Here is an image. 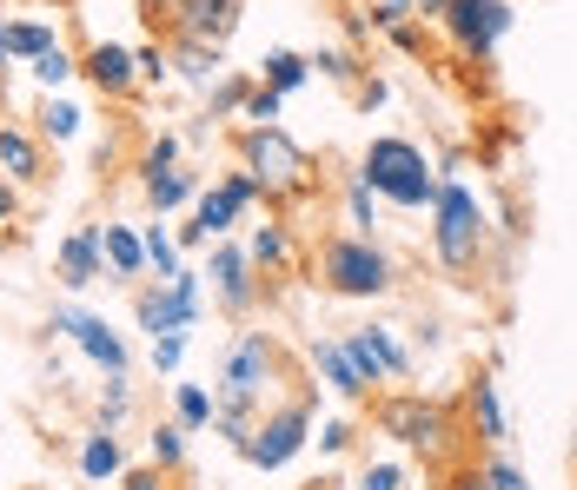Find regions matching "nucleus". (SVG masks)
Segmentation results:
<instances>
[{
  "mask_svg": "<svg viewBox=\"0 0 577 490\" xmlns=\"http://www.w3.org/2000/svg\"><path fill=\"white\" fill-rule=\"evenodd\" d=\"M359 179H365L379 199L405 206V212H419V206H432V199H439L432 159H425L412 139H372V146H365V166H359Z\"/></svg>",
  "mask_w": 577,
  "mask_h": 490,
  "instance_id": "1",
  "label": "nucleus"
},
{
  "mask_svg": "<svg viewBox=\"0 0 577 490\" xmlns=\"http://www.w3.org/2000/svg\"><path fill=\"white\" fill-rule=\"evenodd\" d=\"M319 279H326V292H339V299H379V292H392V259H385L365 232H339V239H326V252H319Z\"/></svg>",
  "mask_w": 577,
  "mask_h": 490,
  "instance_id": "2",
  "label": "nucleus"
},
{
  "mask_svg": "<svg viewBox=\"0 0 577 490\" xmlns=\"http://www.w3.org/2000/svg\"><path fill=\"white\" fill-rule=\"evenodd\" d=\"M432 219H439V226H432L439 265H445V272H472V265H478V246H485V212H478L472 186L445 179L439 199H432Z\"/></svg>",
  "mask_w": 577,
  "mask_h": 490,
  "instance_id": "3",
  "label": "nucleus"
},
{
  "mask_svg": "<svg viewBox=\"0 0 577 490\" xmlns=\"http://www.w3.org/2000/svg\"><path fill=\"white\" fill-rule=\"evenodd\" d=\"M246 166H253V179L266 186V192H306V153L279 133V126H253L246 133Z\"/></svg>",
  "mask_w": 577,
  "mask_h": 490,
  "instance_id": "4",
  "label": "nucleus"
},
{
  "mask_svg": "<svg viewBox=\"0 0 577 490\" xmlns=\"http://www.w3.org/2000/svg\"><path fill=\"white\" fill-rule=\"evenodd\" d=\"M193 319H199V272L179 265L159 292H140V332H153V338H186Z\"/></svg>",
  "mask_w": 577,
  "mask_h": 490,
  "instance_id": "5",
  "label": "nucleus"
},
{
  "mask_svg": "<svg viewBox=\"0 0 577 490\" xmlns=\"http://www.w3.org/2000/svg\"><path fill=\"white\" fill-rule=\"evenodd\" d=\"M306 431H312V398H299V405H286V411H272L266 425H253V438H246L239 451H246V465L279 471V465H292V458H299Z\"/></svg>",
  "mask_w": 577,
  "mask_h": 490,
  "instance_id": "6",
  "label": "nucleus"
},
{
  "mask_svg": "<svg viewBox=\"0 0 577 490\" xmlns=\"http://www.w3.org/2000/svg\"><path fill=\"white\" fill-rule=\"evenodd\" d=\"M439 20L452 27V40H458L465 53H492V46L512 33V0H452Z\"/></svg>",
  "mask_w": 577,
  "mask_h": 490,
  "instance_id": "7",
  "label": "nucleus"
},
{
  "mask_svg": "<svg viewBox=\"0 0 577 490\" xmlns=\"http://www.w3.org/2000/svg\"><path fill=\"white\" fill-rule=\"evenodd\" d=\"M53 332H66L93 365H106V378H126V338L106 325V319H93V312H73V305H60L53 312Z\"/></svg>",
  "mask_w": 577,
  "mask_h": 490,
  "instance_id": "8",
  "label": "nucleus"
},
{
  "mask_svg": "<svg viewBox=\"0 0 577 490\" xmlns=\"http://www.w3.org/2000/svg\"><path fill=\"white\" fill-rule=\"evenodd\" d=\"M379 431L399 438V445H412V451H439L445 445V411L425 405V398H385L379 405Z\"/></svg>",
  "mask_w": 577,
  "mask_h": 490,
  "instance_id": "9",
  "label": "nucleus"
},
{
  "mask_svg": "<svg viewBox=\"0 0 577 490\" xmlns=\"http://www.w3.org/2000/svg\"><path fill=\"white\" fill-rule=\"evenodd\" d=\"M206 279H213V292H219V305H226V312H253L259 285H253V259H246L239 246H213Z\"/></svg>",
  "mask_w": 577,
  "mask_h": 490,
  "instance_id": "10",
  "label": "nucleus"
},
{
  "mask_svg": "<svg viewBox=\"0 0 577 490\" xmlns=\"http://www.w3.org/2000/svg\"><path fill=\"white\" fill-rule=\"evenodd\" d=\"M80 73H86L100 93H126V86L140 80V73H133V53H126V46H113V40H100V46L80 60Z\"/></svg>",
  "mask_w": 577,
  "mask_h": 490,
  "instance_id": "11",
  "label": "nucleus"
},
{
  "mask_svg": "<svg viewBox=\"0 0 577 490\" xmlns=\"http://www.w3.org/2000/svg\"><path fill=\"white\" fill-rule=\"evenodd\" d=\"M100 279V226H86V232H73V239H60V285H93Z\"/></svg>",
  "mask_w": 577,
  "mask_h": 490,
  "instance_id": "12",
  "label": "nucleus"
},
{
  "mask_svg": "<svg viewBox=\"0 0 577 490\" xmlns=\"http://www.w3.org/2000/svg\"><path fill=\"white\" fill-rule=\"evenodd\" d=\"M239 219V199L219 186V192H199V206H193V226H186V246H206V239H219L226 226Z\"/></svg>",
  "mask_w": 577,
  "mask_h": 490,
  "instance_id": "13",
  "label": "nucleus"
},
{
  "mask_svg": "<svg viewBox=\"0 0 577 490\" xmlns=\"http://www.w3.org/2000/svg\"><path fill=\"white\" fill-rule=\"evenodd\" d=\"M100 259L113 265V279H140L146 272V252H140V239L126 226H100Z\"/></svg>",
  "mask_w": 577,
  "mask_h": 490,
  "instance_id": "14",
  "label": "nucleus"
},
{
  "mask_svg": "<svg viewBox=\"0 0 577 490\" xmlns=\"http://www.w3.org/2000/svg\"><path fill=\"white\" fill-rule=\"evenodd\" d=\"M0 173H7V179H20V186H33V179H40V146H33L20 126H0Z\"/></svg>",
  "mask_w": 577,
  "mask_h": 490,
  "instance_id": "15",
  "label": "nucleus"
},
{
  "mask_svg": "<svg viewBox=\"0 0 577 490\" xmlns=\"http://www.w3.org/2000/svg\"><path fill=\"white\" fill-rule=\"evenodd\" d=\"M312 365L326 372V385H332L339 398H365V378L352 372V358H346V345H326V338H319V345H312Z\"/></svg>",
  "mask_w": 577,
  "mask_h": 490,
  "instance_id": "16",
  "label": "nucleus"
},
{
  "mask_svg": "<svg viewBox=\"0 0 577 490\" xmlns=\"http://www.w3.org/2000/svg\"><path fill=\"white\" fill-rule=\"evenodd\" d=\"M47 46H60L47 20H7V60H40Z\"/></svg>",
  "mask_w": 577,
  "mask_h": 490,
  "instance_id": "17",
  "label": "nucleus"
},
{
  "mask_svg": "<svg viewBox=\"0 0 577 490\" xmlns=\"http://www.w3.org/2000/svg\"><path fill=\"white\" fill-rule=\"evenodd\" d=\"M173 411H179L173 418L179 431H199V425H213V392L206 385H173Z\"/></svg>",
  "mask_w": 577,
  "mask_h": 490,
  "instance_id": "18",
  "label": "nucleus"
},
{
  "mask_svg": "<svg viewBox=\"0 0 577 490\" xmlns=\"http://www.w3.org/2000/svg\"><path fill=\"white\" fill-rule=\"evenodd\" d=\"M472 411H478L485 445H505V405H498V385H492V378H478V385H472Z\"/></svg>",
  "mask_w": 577,
  "mask_h": 490,
  "instance_id": "19",
  "label": "nucleus"
},
{
  "mask_svg": "<svg viewBox=\"0 0 577 490\" xmlns=\"http://www.w3.org/2000/svg\"><path fill=\"white\" fill-rule=\"evenodd\" d=\"M199 192V173H146V199L166 212V206H179V199H193Z\"/></svg>",
  "mask_w": 577,
  "mask_h": 490,
  "instance_id": "20",
  "label": "nucleus"
},
{
  "mask_svg": "<svg viewBox=\"0 0 577 490\" xmlns=\"http://www.w3.org/2000/svg\"><path fill=\"white\" fill-rule=\"evenodd\" d=\"M80 471H86L93 484H100V478H113V471H120V438H113V431H93V438H86V451H80Z\"/></svg>",
  "mask_w": 577,
  "mask_h": 490,
  "instance_id": "21",
  "label": "nucleus"
},
{
  "mask_svg": "<svg viewBox=\"0 0 577 490\" xmlns=\"http://www.w3.org/2000/svg\"><path fill=\"white\" fill-rule=\"evenodd\" d=\"M306 80H312V66H306L299 53H286V46L266 53V86H272V93H292V86H306Z\"/></svg>",
  "mask_w": 577,
  "mask_h": 490,
  "instance_id": "22",
  "label": "nucleus"
},
{
  "mask_svg": "<svg viewBox=\"0 0 577 490\" xmlns=\"http://www.w3.org/2000/svg\"><path fill=\"white\" fill-rule=\"evenodd\" d=\"M179 73L199 80V86H213V73H219V46H206V40H179Z\"/></svg>",
  "mask_w": 577,
  "mask_h": 490,
  "instance_id": "23",
  "label": "nucleus"
},
{
  "mask_svg": "<svg viewBox=\"0 0 577 490\" xmlns=\"http://www.w3.org/2000/svg\"><path fill=\"white\" fill-rule=\"evenodd\" d=\"M73 73H80V66H73V53H66V46H47V53L33 60V80H40L47 93H53V86H66Z\"/></svg>",
  "mask_w": 577,
  "mask_h": 490,
  "instance_id": "24",
  "label": "nucleus"
},
{
  "mask_svg": "<svg viewBox=\"0 0 577 490\" xmlns=\"http://www.w3.org/2000/svg\"><path fill=\"white\" fill-rule=\"evenodd\" d=\"M253 259H259V265H286V259H292L286 226H259V232H253Z\"/></svg>",
  "mask_w": 577,
  "mask_h": 490,
  "instance_id": "25",
  "label": "nucleus"
},
{
  "mask_svg": "<svg viewBox=\"0 0 577 490\" xmlns=\"http://www.w3.org/2000/svg\"><path fill=\"white\" fill-rule=\"evenodd\" d=\"M140 252H146V265H153L159 279H173V272H179V252H173V239H166L159 226H146V239H140Z\"/></svg>",
  "mask_w": 577,
  "mask_h": 490,
  "instance_id": "26",
  "label": "nucleus"
},
{
  "mask_svg": "<svg viewBox=\"0 0 577 490\" xmlns=\"http://www.w3.org/2000/svg\"><path fill=\"white\" fill-rule=\"evenodd\" d=\"M40 133H47V139H73V133H80V106H66V100H47V113H40Z\"/></svg>",
  "mask_w": 577,
  "mask_h": 490,
  "instance_id": "27",
  "label": "nucleus"
},
{
  "mask_svg": "<svg viewBox=\"0 0 577 490\" xmlns=\"http://www.w3.org/2000/svg\"><path fill=\"white\" fill-rule=\"evenodd\" d=\"M153 458H159V465H179V458H186V431H179V425H159V431H153Z\"/></svg>",
  "mask_w": 577,
  "mask_h": 490,
  "instance_id": "28",
  "label": "nucleus"
},
{
  "mask_svg": "<svg viewBox=\"0 0 577 490\" xmlns=\"http://www.w3.org/2000/svg\"><path fill=\"white\" fill-rule=\"evenodd\" d=\"M246 119H253V126H272V119H279V93H272V86L246 93Z\"/></svg>",
  "mask_w": 577,
  "mask_h": 490,
  "instance_id": "29",
  "label": "nucleus"
},
{
  "mask_svg": "<svg viewBox=\"0 0 577 490\" xmlns=\"http://www.w3.org/2000/svg\"><path fill=\"white\" fill-rule=\"evenodd\" d=\"M379 219V192L365 179H352V226H372Z\"/></svg>",
  "mask_w": 577,
  "mask_h": 490,
  "instance_id": "30",
  "label": "nucleus"
},
{
  "mask_svg": "<svg viewBox=\"0 0 577 490\" xmlns=\"http://www.w3.org/2000/svg\"><path fill=\"white\" fill-rule=\"evenodd\" d=\"M478 484H485V490H525V478H518V465H505V458H492Z\"/></svg>",
  "mask_w": 577,
  "mask_h": 490,
  "instance_id": "31",
  "label": "nucleus"
},
{
  "mask_svg": "<svg viewBox=\"0 0 577 490\" xmlns=\"http://www.w3.org/2000/svg\"><path fill=\"white\" fill-rule=\"evenodd\" d=\"M239 106H246V86H239V80H219V86H213V113H239ZM213 113H206V119H213Z\"/></svg>",
  "mask_w": 577,
  "mask_h": 490,
  "instance_id": "32",
  "label": "nucleus"
},
{
  "mask_svg": "<svg viewBox=\"0 0 577 490\" xmlns=\"http://www.w3.org/2000/svg\"><path fill=\"white\" fill-rule=\"evenodd\" d=\"M173 159H179V139H173V133H159V139H153V153H146V173H173Z\"/></svg>",
  "mask_w": 577,
  "mask_h": 490,
  "instance_id": "33",
  "label": "nucleus"
},
{
  "mask_svg": "<svg viewBox=\"0 0 577 490\" xmlns=\"http://www.w3.org/2000/svg\"><path fill=\"white\" fill-rule=\"evenodd\" d=\"M412 13H419L412 0H379V13H372V20H379V27L392 33V27H412Z\"/></svg>",
  "mask_w": 577,
  "mask_h": 490,
  "instance_id": "34",
  "label": "nucleus"
},
{
  "mask_svg": "<svg viewBox=\"0 0 577 490\" xmlns=\"http://www.w3.org/2000/svg\"><path fill=\"white\" fill-rule=\"evenodd\" d=\"M166 66H173V60H166L159 46H146V53H133V73H140V80H166Z\"/></svg>",
  "mask_w": 577,
  "mask_h": 490,
  "instance_id": "35",
  "label": "nucleus"
},
{
  "mask_svg": "<svg viewBox=\"0 0 577 490\" xmlns=\"http://www.w3.org/2000/svg\"><path fill=\"white\" fill-rule=\"evenodd\" d=\"M179 352H186V338H153V372H173Z\"/></svg>",
  "mask_w": 577,
  "mask_h": 490,
  "instance_id": "36",
  "label": "nucleus"
},
{
  "mask_svg": "<svg viewBox=\"0 0 577 490\" xmlns=\"http://www.w3.org/2000/svg\"><path fill=\"white\" fill-rule=\"evenodd\" d=\"M399 484H405L399 465H372V471H365V490H399Z\"/></svg>",
  "mask_w": 577,
  "mask_h": 490,
  "instance_id": "37",
  "label": "nucleus"
},
{
  "mask_svg": "<svg viewBox=\"0 0 577 490\" xmlns=\"http://www.w3.org/2000/svg\"><path fill=\"white\" fill-rule=\"evenodd\" d=\"M319 66H326L332 80H352V60H346V53H319Z\"/></svg>",
  "mask_w": 577,
  "mask_h": 490,
  "instance_id": "38",
  "label": "nucleus"
},
{
  "mask_svg": "<svg viewBox=\"0 0 577 490\" xmlns=\"http://www.w3.org/2000/svg\"><path fill=\"white\" fill-rule=\"evenodd\" d=\"M319 445H326V451H346V445H352V425H326V438H319Z\"/></svg>",
  "mask_w": 577,
  "mask_h": 490,
  "instance_id": "39",
  "label": "nucleus"
},
{
  "mask_svg": "<svg viewBox=\"0 0 577 490\" xmlns=\"http://www.w3.org/2000/svg\"><path fill=\"white\" fill-rule=\"evenodd\" d=\"M120 490H166V478H159V471H133Z\"/></svg>",
  "mask_w": 577,
  "mask_h": 490,
  "instance_id": "40",
  "label": "nucleus"
},
{
  "mask_svg": "<svg viewBox=\"0 0 577 490\" xmlns=\"http://www.w3.org/2000/svg\"><path fill=\"white\" fill-rule=\"evenodd\" d=\"M7 219H13V192L0 186V226H7Z\"/></svg>",
  "mask_w": 577,
  "mask_h": 490,
  "instance_id": "41",
  "label": "nucleus"
},
{
  "mask_svg": "<svg viewBox=\"0 0 577 490\" xmlns=\"http://www.w3.org/2000/svg\"><path fill=\"white\" fill-rule=\"evenodd\" d=\"M412 7H419V13H445L452 0H412Z\"/></svg>",
  "mask_w": 577,
  "mask_h": 490,
  "instance_id": "42",
  "label": "nucleus"
},
{
  "mask_svg": "<svg viewBox=\"0 0 577 490\" xmlns=\"http://www.w3.org/2000/svg\"><path fill=\"white\" fill-rule=\"evenodd\" d=\"M0 86H7V20H0Z\"/></svg>",
  "mask_w": 577,
  "mask_h": 490,
  "instance_id": "43",
  "label": "nucleus"
},
{
  "mask_svg": "<svg viewBox=\"0 0 577 490\" xmlns=\"http://www.w3.org/2000/svg\"><path fill=\"white\" fill-rule=\"evenodd\" d=\"M465 490H485V484H465Z\"/></svg>",
  "mask_w": 577,
  "mask_h": 490,
  "instance_id": "44",
  "label": "nucleus"
},
{
  "mask_svg": "<svg viewBox=\"0 0 577 490\" xmlns=\"http://www.w3.org/2000/svg\"><path fill=\"white\" fill-rule=\"evenodd\" d=\"M179 7H186V0H179Z\"/></svg>",
  "mask_w": 577,
  "mask_h": 490,
  "instance_id": "45",
  "label": "nucleus"
}]
</instances>
